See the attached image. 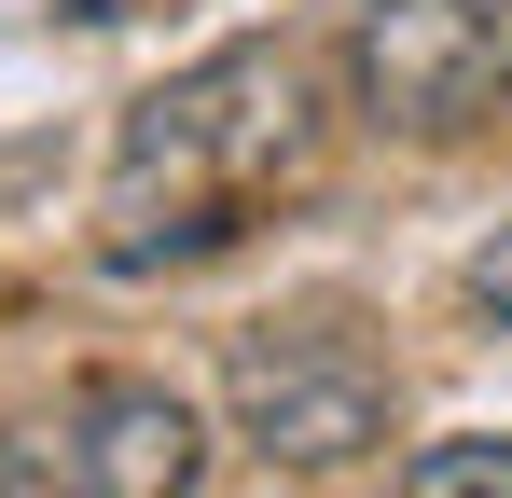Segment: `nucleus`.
<instances>
[{
    "mask_svg": "<svg viewBox=\"0 0 512 498\" xmlns=\"http://www.w3.org/2000/svg\"><path fill=\"white\" fill-rule=\"evenodd\" d=\"M319 153V83L291 42H222L180 83H153L111 139V194H97V263L111 277H153V263H194V249L250 236L263 194H291Z\"/></svg>",
    "mask_w": 512,
    "mask_h": 498,
    "instance_id": "obj_1",
    "label": "nucleus"
},
{
    "mask_svg": "<svg viewBox=\"0 0 512 498\" xmlns=\"http://www.w3.org/2000/svg\"><path fill=\"white\" fill-rule=\"evenodd\" d=\"M222 402H236V443L263 471H360L388 429H402V388L360 332H236L222 360Z\"/></svg>",
    "mask_w": 512,
    "mask_h": 498,
    "instance_id": "obj_2",
    "label": "nucleus"
},
{
    "mask_svg": "<svg viewBox=\"0 0 512 498\" xmlns=\"http://www.w3.org/2000/svg\"><path fill=\"white\" fill-rule=\"evenodd\" d=\"M346 97L388 139H457L512 97V0H346Z\"/></svg>",
    "mask_w": 512,
    "mask_h": 498,
    "instance_id": "obj_3",
    "label": "nucleus"
},
{
    "mask_svg": "<svg viewBox=\"0 0 512 498\" xmlns=\"http://www.w3.org/2000/svg\"><path fill=\"white\" fill-rule=\"evenodd\" d=\"M0 471H14V485H70V498H180L208 471V443H194L180 388H153V374H84Z\"/></svg>",
    "mask_w": 512,
    "mask_h": 498,
    "instance_id": "obj_4",
    "label": "nucleus"
},
{
    "mask_svg": "<svg viewBox=\"0 0 512 498\" xmlns=\"http://www.w3.org/2000/svg\"><path fill=\"white\" fill-rule=\"evenodd\" d=\"M402 498H512V429H471V443H416V457H402Z\"/></svg>",
    "mask_w": 512,
    "mask_h": 498,
    "instance_id": "obj_5",
    "label": "nucleus"
},
{
    "mask_svg": "<svg viewBox=\"0 0 512 498\" xmlns=\"http://www.w3.org/2000/svg\"><path fill=\"white\" fill-rule=\"evenodd\" d=\"M471 305H485V319L512 332V222H499V236H485V249H471Z\"/></svg>",
    "mask_w": 512,
    "mask_h": 498,
    "instance_id": "obj_6",
    "label": "nucleus"
}]
</instances>
